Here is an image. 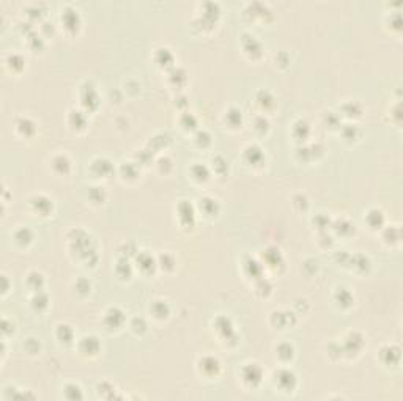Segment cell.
<instances>
[{"mask_svg":"<svg viewBox=\"0 0 403 401\" xmlns=\"http://www.w3.org/2000/svg\"><path fill=\"white\" fill-rule=\"evenodd\" d=\"M243 379L247 381L249 384L252 386H257L259 382L262 381V370L259 365H255V363H249L247 367L243 368Z\"/></svg>","mask_w":403,"mask_h":401,"instance_id":"6da1fadb","label":"cell"}]
</instances>
